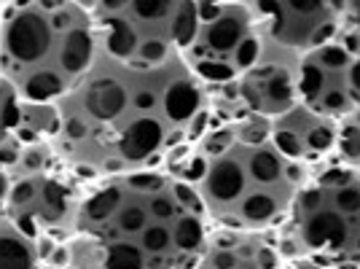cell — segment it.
Masks as SVG:
<instances>
[{
	"instance_id": "obj_10",
	"label": "cell",
	"mask_w": 360,
	"mask_h": 269,
	"mask_svg": "<svg viewBox=\"0 0 360 269\" xmlns=\"http://www.w3.org/2000/svg\"><path fill=\"white\" fill-rule=\"evenodd\" d=\"M269 134L288 159L315 170L336 156V121L296 105L288 113L269 121Z\"/></svg>"
},
{
	"instance_id": "obj_2",
	"label": "cell",
	"mask_w": 360,
	"mask_h": 269,
	"mask_svg": "<svg viewBox=\"0 0 360 269\" xmlns=\"http://www.w3.org/2000/svg\"><path fill=\"white\" fill-rule=\"evenodd\" d=\"M212 224L172 170L86 183L65 237L41 239L65 269H191Z\"/></svg>"
},
{
	"instance_id": "obj_16",
	"label": "cell",
	"mask_w": 360,
	"mask_h": 269,
	"mask_svg": "<svg viewBox=\"0 0 360 269\" xmlns=\"http://www.w3.org/2000/svg\"><path fill=\"white\" fill-rule=\"evenodd\" d=\"M44 269H65V267H57V264H49V261H44Z\"/></svg>"
},
{
	"instance_id": "obj_7",
	"label": "cell",
	"mask_w": 360,
	"mask_h": 269,
	"mask_svg": "<svg viewBox=\"0 0 360 269\" xmlns=\"http://www.w3.org/2000/svg\"><path fill=\"white\" fill-rule=\"evenodd\" d=\"M266 35L250 3L196 0V25L183 57L205 84V92L229 87L264 57Z\"/></svg>"
},
{
	"instance_id": "obj_6",
	"label": "cell",
	"mask_w": 360,
	"mask_h": 269,
	"mask_svg": "<svg viewBox=\"0 0 360 269\" xmlns=\"http://www.w3.org/2000/svg\"><path fill=\"white\" fill-rule=\"evenodd\" d=\"M97 46L110 57L153 65L183 51L196 25L191 0H91Z\"/></svg>"
},
{
	"instance_id": "obj_12",
	"label": "cell",
	"mask_w": 360,
	"mask_h": 269,
	"mask_svg": "<svg viewBox=\"0 0 360 269\" xmlns=\"http://www.w3.org/2000/svg\"><path fill=\"white\" fill-rule=\"evenodd\" d=\"M336 162L360 173V111L336 121Z\"/></svg>"
},
{
	"instance_id": "obj_5",
	"label": "cell",
	"mask_w": 360,
	"mask_h": 269,
	"mask_svg": "<svg viewBox=\"0 0 360 269\" xmlns=\"http://www.w3.org/2000/svg\"><path fill=\"white\" fill-rule=\"evenodd\" d=\"M285 258L360 267V173L330 159L312 170L280 226Z\"/></svg>"
},
{
	"instance_id": "obj_4",
	"label": "cell",
	"mask_w": 360,
	"mask_h": 269,
	"mask_svg": "<svg viewBox=\"0 0 360 269\" xmlns=\"http://www.w3.org/2000/svg\"><path fill=\"white\" fill-rule=\"evenodd\" d=\"M97 32L81 0L0 3V78L22 103L51 105L89 68Z\"/></svg>"
},
{
	"instance_id": "obj_13",
	"label": "cell",
	"mask_w": 360,
	"mask_h": 269,
	"mask_svg": "<svg viewBox=\"0 0 360 269\" xmlns=\"http://www.w3.org/2000/svg\"><path fill=\"white\" fill-rule=\"evenodd\" d=\"M22 140V100L14 89L0 78V149Z\"/></svg>"
},
{
	"instance_id": "obj_3",
	"label": "cell",
	"mask_w": 360,
	"mask_h": 269,
	"mask_svg": "<svg viewBox=\"0 0 360 269\" xmlns=\"http://www.w3.org/2000/svg\"><path fill=\"white\" fill-rule=\"evenodd\" d=\"M175 175L199 196L218 229L280 232L312 170L288 159L266 119L212 121Z\"/></svg>"
},
{
	"instance_id": "obj_15",
	"label": "cell",
	"mask_w": 360,
	"mask_h": 269,
	"mask_svg": "<svg viewBox=\"0 0 360 269\" xmlns=\"http://www.w3.org/2000/svg\"><path fill=\"white\" fill-rule=\"evenodd\" d=\"M280 269H358V267H342V264H328L317 258H285Z\"/></svg>"
},
{
	"instance_id": "obj_1",
	"label": "cell",
	"mask_w": 360,
	"mask_h": 269,
	"mask_svg": "<svg viewBox=\"0 0 360 269\" xmlns=\"http://www.w3.org/2000/svg\"><path fill=\"white\" fill-rule=\"evenodd\" d=\"M51 111L46 143L81 183L175 170L212 124L205 84L183 51L135 65L97 46L89 68Z\"/></svg>"
},
{
	"instance_id": "obj_11",
	"label": "cell",
	"mask_w": 360,
	"mask_h": 269,
	"mask_svg": "<svg viewBox=\"0 0 360 269\" xmlns=\"http://www.w3.org/2000/svg\"><path fill=\"white\" fill-rule=\"evenodd\" d=\"M0 269H44L41 239L0 210Z\"/></svg>"
},
{
	"instance_id": "obj_8",
	"label": "cell",
	"mask_w": 360,
	"mask_h": 269,
	"mask_svg": "<svg viewBox=\"0 0 360 269\" xmlns=\"http://www.w3.org/2000/svg\"><path fill=\"white\" fill-rule=\"evenodd\" d=\"M264 35L296 57H307L336 38L342 27V3L326 0H258L250 3Z\"/></svg>"
},
{
	"instance_id": "obj_14",
	"label": "cell",
	"mask_w": 360,
	"mask_h": 269,
	"mask_svg": "<svg viewBox=\"0 0 360 269\" xmlns=\"http://www.w3.org/2000/svg\"><path fill=\"white\" fill-rule=\"evenodd\" d=\"M345 30L349 32V41H352V54L347 65V92H349V105H352L349 113H352V111H360V30L349 25H345Z\"/></svg>"
},
{
	"instance_id": "obj_9",
	"label": "cell",
	"mask_w": 360,
	"mask_h": 269,
	"mask_svg": "<svg viewBox=\"0 0 360 269\" xmlns=\"http://www.w3.org/2000/svg\"><path fill=\"white\" fill-rule=\"evenodd\" d=\"M285 254L277 232H237L212 226L191 269H280Z\"/></svg>"
}]
</instances>
